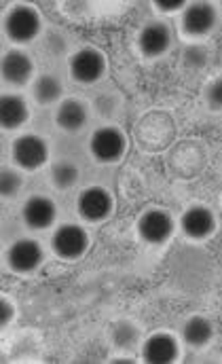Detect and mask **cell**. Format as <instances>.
<instances>
[{"mask_svg": "<svg viewBox=\"0 0 222 364\" xmlns=\"http://www.w3.org/2000/svg\"><path fill=\"white\" fill-rule=\"evenodd\" d=\"M28 121V106L19 95H2L0 102V123L4 129H17Z\"/></svg>", "mask_w": 222, "mask_h": 364, "instance_id": "2e32d148", "label": "cell"}, {"mask_svg": "<svg viewBox=\"0 0 222 364\" xmlns=\"http://www.w3.org/2000/svg\"><path fill=\"white\" fill-rule=\"evenodd\" d=\"M182 337L189 346L193 348H204L212 341L214 337V326L208 318L204 316H193L191 320L184 322L182 326Z\"/></svg>", "mask_w": 222, "mask_h": 364, "instance_id": "e0dca14e", "label": "cell"}, {"mask_svg": "<svg viewBox=\"0 0 222 364\" xmlns=\"http://www.w3.org/2000/svg\"><path fill=\"white\" fill-rule=\"evenodd\" d=\"M180 227L182 231L191 237V240H206L214 233L216 229V218L214 212L206 205H193L189 208L182 218H180Z\"/></svg>", "mask_w": 222, "mask_h": 364, "instance_id": "30bf717a", "label": "cell"}, {"mask_svg": "<svg viewBox=\"0 0 222 364\" xmlns=\"http://www.w3.org/2000/svg\"><path fill=\"white\" fill-rule=\"evenodd\" d=\"M138 233L146 244H152V246L165 244L174 233V220L163 210H157V208L146 210L138 220Z\"/></svg>", "mask_w": 222, "mask_h": 364, "instance_id": "52a82bcc", "label": "cell"}, {"mask_svg": "<svg viewBox=\"0 0 222 364\" xmlns=\"http://www.w3.org/2000/svg\"><path fill=\"white\" fill-rule=\"evenodd\" d=\"M55 121L66 132H79L87 123V108L79 100H64L55 112Z\"/></svg>", "mask_w": 222, "mask_h": 364, "instance_id": "9a60e30c", "label": "cell"}, {"mask_svg": "<svg viewBox=\"0 0 222 364\" xmlns=\"http://www.w3.org/2000/svg\"><path fill=\"white\" fill-rule=\"evenodd\" d=\"M206 102L210 104V108L222 110V79H216L208 85L206 90Z\"/></svg>", "mask_w": 222, "mask_h": 364, "instance_id": "603a6c76", "label": "cell"}, {"mask_svg": "<svg viewBox=\"0 0 222 364\" xmlns=\"http://www.w3.org/2000/svg\"><path fill=\"white\" fill-rule=\"evenodd\" d=\"M62 81L53 75H40L36 81H34V87H32V93L36 97L38 104H53L62 97Z\"/></svg>", "mask_w": 222, "mask_h": 364, "instance_id": "ac0fdd59", "label": "cell"}, {"mask_svg": "<svg viewBox=\"0 0 222 364\" xmlns=\"http://www.w3.org/2000/svg\"><path fill=\"white\" fill-rule=\"evenodd\" d=\"M178 358V343L167 333L148 337L142 346V360L148 364H170Z\"/></svg>", "mask_w": 222, "mask_h": 364, "instance_id": "4fadbf2b", "label": "cell"}, {"mask_svg": "<svg viewBox=\"0 0 222 364\" xmlns=\"http://www.w3.org/2000/svg\"><path fill=\"white\" fill-rule=\"evenodd\" d=\"M172 45V32L161 21H150L142 28L138 36V47L146 58H159L163 55Z\"/></svg>", "mask_w": 222, "mask_h": 364, "instance_id": "8fae6325", "label": "cell"}, {"mask_svg": "<svg viewBox=\"0 0 222 364\" xmlns=\"http://www.w3.org/2000/svg\"><path fill=\"white\" fill-rule=\"evenodd\" d=\"M2 77L11 85H26L32 77V60L23 51H6L2 58Z\"/></svg>", "mask_w": 222, "mask_h": 364, "instance_id": "5bb4252c", "label": "cell"}, {"mask_svg": "<svg viewBox=\"0 0 222 364\" xmlns=\"http://www.w3.org/2000/svg\"><path fill=\"white\" fill-rule=\"evenodd\" d=\"M112 195L104 186H87L77 199V212L87 223H100L112 212Z\"/></svg>", "mask_w": 222, "mask_h": 364, "instance_id": "5b68a950", "label": "cell"}, {"mask_svg": "<svg viewBox=\"0 0 222 364\" xmlns=\"http://www.w3.org/2000/svg\"><path fill=\"white\" fill-rule=\"evenodd\" d=\"M127 149V140L123 136L121 129L116 127H100L94 132L91 140H89V151L94 155V159H98L100 164H114L123 157Z\"/></svg>", "mask_w": 222, "mask_h": 364, "instance_id": "277c9868", "label": "cell"}, {"mask_svg": "<svg viewBox=\"0 0 222 364\" xmlns=\"http://www.w3.org/2000/svg\"><path fill=\"white\" fill-rule=\"evenodd\" d=\"M216 26V9L210 2H193L182 15V28L191 36H204Z\"/></svg>", "mask_w": 222, "mask_h": 364, "instance_id": "7c38bea8", "label": "cell"}, {"mask_svg": "<svg viewBox=\"0 0 222 364\" xmlns=\"http://www.w3.org/2000/svg\"><path fill=\"white\" fill-rule=\"evenodd\" d=\"M182 62L187 68H193V70H199L208 64V51L201 47V45H191L189 49H184L182 53Z\"/></svg>", "mask_w": 222, "mask_h": 364, "instance_id": "44dd1931", "label": "cell"}, {"mask_svg": "<svg viewBox=\"0 0 222 364\" xmlns=\"http://www.w3.org/2000/svg\"><path fill=\"white\" fill-rule=\"evenodd\" d=\"M13 316H15V307L11 305L9 299H2V301H0V326L4 328V326L13 320Z\"/></svg>", "mask_w": 222, "mask_h": 364, "instance_id": "cb8c5ba5", "label": "cell"}, {"mask_svg": "<svg viewBox=\"0 0 222 364\" xmlns=\"http://www.w3.org/2000/svg\"><path fill=\"white\" fill-rule=\"evenodd\" d=\"M6 263L13 272L32 273L43 263V248L36 240L21 237L6 250Z\"/></svg>", "mask_w": 222, "mask_h": 364, "instance_id": "ba28073f", "label": "cell"}, {"mask_svg": "<svg viewBox=\"0 0 222 364\" xmlns=\"http://www.w3.org/2000/svg\"><path fill=\"white\" fill-rule=\"evenodd\" d=\"M11 155L13 161L23 168V170H38L40 166L47 164L49 159V146L40 136L34 134H23L19 138H15L13 146H11Z\"/></svg>", "mask_w": 222, "mask_h": 364, "instance_id": "3957f363", "label": "cell"}, {"mask_svg": "<svg viewBox=\"0 0 222 364\" xmlns=\"http://www.w3.org/2000/svg\"><path fill=\"white\" fill-rule=\"evenodd\" d=\"M4 32L13 43H30L40 32L38 11L26 4L13 6L4 17Z\"/></svg>", "mask_w": 222, "mask_h": 364, "instance_id": "7a4b0ae2", "label": "cell"}, {"mask_svg": "<svg viewBox=\"0 0 222 364\" xmlns=\"http://www.w3.org/2000/svg\"><path fill=\"white\" fill-rule=\"evenodd\" d=\"M157 6L161 11H176V9L184 6V2H157Z\"/></svg>", "mask_w": 222, "mask_h": 364, "instance_id": "d4e9b609", "label": "cell"}, {"mask_svg": "<svg viewBox=\"0 0 222 364\" xmlns=\"http://www.w3.org/2000/svg\"><path fill=\"white\" fill-rule=\"evenodd\" d=\"M138 335H140V331H138L131 322H127V320L116 322L114 328H112V341H114V346L121 348V350L133 348L135 341H138Z\"/></svg>", "mask_w": 222, "mask_h": 364, "instance_id": "ffe728a7", "label": "cell"}, {"mask_svg": "<svg viewBox=\"0 0 222 364\" xmlns=\"http://www.w3.org/2000/svg\"><path fill=\"white\" fill-rule=\"evenodd\" d=\"M89 246V237L85 233V229L81 225L68 223L55 229L53 237H51V248L53 252L64 259V261H77L85 255Z\"/></svg>", "mask_w": 222, "mask_h": 364, "instance_id": "6da1fadb", "label": "cell"}, {"mask_svg": "<svg viewBox=\"0 0 222 364\" xmlns=\"http://www.w3.org/2000/svg\"><path fill=\"white\" fill-rule=\"evenodd\" d=\"M21 216H23V223L34 229V231H40V229H49L57 216V208L55 203L45 197V195H32L26 203H23V210H21Z\"/></svg>", "mask_w": 222, "mask_h": 364, "instance_id": "9c48e42d", "label": "cell"}, {"mask_svg": "<svg viewBox=\"0 0 222 364\" xmlns=\"http://www.w3.org/2000/svg\"><path fill=\"white\" fill-rule=\"evenodd\" d=\"M51 181L53 184L57 186V188H70V186H74L77 181H79V168L72 164V161H57V164H53V168H51Z\"/></svg>", "mask_w": 222, "mask_h": 364, "instance_id": "d6986e66", "label": "cell"}, {"mask_svg": "<svg viewBox=\"0 0 222 364\" xmlns=\"http://www.w3.org/2000/svg\"><path fill=\"white\" fill-rule=\"evenodd\" d=\"M19 188H21V176L15 170H2V176H0L2 197H13Z\"/></svg>", "mask_w": 222, "mask_h": 364, "instance_id": "7402d4cb", "label": "cell"}, {"mask_svg": "<svg viewBox=\"0 0 222 364\" xmlns=\"http://www.w3.org/2000/svg\"><path fill=\"white\" fill-rule=\"evenodd\" d=\"M106 70V58L94 49V47H83L70 58V75L79 83H96L102 79Z\"/></svg>", "mask_w": 222, "mask_h": 364, "instance_id": "8992f818", "label": "cell"}]
</instances>
